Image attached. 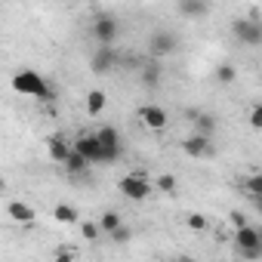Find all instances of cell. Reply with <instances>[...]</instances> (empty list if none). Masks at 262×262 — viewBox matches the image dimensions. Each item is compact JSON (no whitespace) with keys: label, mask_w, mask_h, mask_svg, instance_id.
Masks as SVG:
<instances>
[{"label":"cell","mask_w":262,"mask_h":262,"mask_svg":"<svg viewBox=\"0 0 262 262\" xmlns=\"http://www.w3.org/2000/svg\"><path fill=\"white\" fill-rule=\"evenodd\" d=\"M13 90L22 93V96H31V99H50V96H53V86L43 80V74H37V71H31V68L13 74Z\"/></svg>","instance_id":"cell-1"},{"label":"cell","mask_w":262,"mask_h":262,"mask_svg":"<svg viewBox=\"0 0 262 262\" xmlns=\"http://www.w3.org/2000/svg\"><path fill=\"white\" fill-rule=\"evenodd\" d=\"M117 188H120V194L129 198V201H148L151 191H155V185H151L148 176H142V173H126V176L117 182Z\"/></svg>","instance_id":"cell-2"},{"label":"cell","mask_w":262,"mask_h":262,"mask_svg":"<svg viewBox=\"0 0 262 262\" xmlns=\"http://www.w3.org/2000/svg\"><path fill=\"white\" fill-rule=\"evenodd\" d=\"M234 244H237V253H241L244 259H262V256H259L262 234H259L256 228H250V225L237 228V234H234Z\"/></svg>","instance_id":"cell-3"},{"label":"cell","mask_w":262,"mask_h":262,"mask_svg":"<svg viewBox=\"0 0 262 262\" xmlns=\"http://www.w3.org/2000/svg\"><path fill=\"white\" fill-rule=\"evenodd\" d=\"M96 139H99V145H102L105 164H114V161L120 158V148H123L117 129H114V126H99V129H96Z\"/></svg>","instance_id":"cell-4"},{"label":"cell","mask_w":262,"mask_h":262,"mask_svg":"<svg viewBox=\"0 0 262 262\" xmlns=\"http://www.w3.org/2000/svg\"><path fill=\"white\" fill-rule=\"evenodd\" d=\"M74 151L93 167V164H105V155H102V145H99V139H96V133H90V136H77L74 142Z\"/></svg>","instance_id":"cell-5"},{"label":"cell","mask_w":262,"mask_h":262,"mask_svg":"<svg viewBox=\"0 0 262 262\" xmlns=\"http://www.w3.org/2000/svg\"><path fill=\"white\" fill-rule=\"evenodd\" d=\"M234 37L247 47H262V22H256V19L234 22Z\"/></svg>","instance_id":"cell-6"},{"label":"cell","mask_w":262,"mask_h":262,"mask_svg":"<svg viewBox=\"0 0 262 262\" xmlns=\"http://www.w3.org/2000/svg\"><path fill=\"white\" fill-rule=\"evenodd\" d=\"M93 34H96L99 47H111V40L117 37V22L111 16H99L96 25H93Z\"/></svg>","instance_id":"cell-7"},{"label":"cell","mask_w":262,"mask_h":262,"mask_svg":"<svg viewBox=\"0 0 262 262\" xmlns=\"http://www.w3.org/2000/svg\"><path fill=\"white\" fill-rule=\"evenodd\" d=\"M148 50H151V56H170L176 50V34L173 31H155L148 40Z\"/></svg>","instance_id":"cell-8"},{"label":"cell","mask_w":262,"mask_h":262,"mask_svg":"<svg viewBox=\"0 0 262 262\" xmlns=\"http://www.w3.org/2000/svg\"><path fill=\"white\" fill-rule=\"evenodd\" d=\"M139 117H142V123L151 126V129H164V126H167V111H164L161 105H142V108H139Z\"/></svg>","instance_id":"cell-9"},{"label":"cell","mask_w":262,"mask_h":262,"mask_svg":"<svg viewBox=\"0 0 262 262\" xmlns=\"http://www.w3.org/2000/svg\"><path fill=\"white\" fill-rule=\"evenodd\" d=\"M47 148H50V158L56 164H68V158L74 155V145H68L65 136H50L47 139Z\"/></svg>","instance_id":"cell-10"},{"label":"cell","mask_w":262,"mask_h":262,"mask_svg":"<svg viewBox=\"0 0 262 262\" xmlns=\"http://www.w3.org/2000/svg\"><path fill=\"white\" fill-rule=\"evenodd\" d=\"M182 148H185V155H188V158H210V155H213L210 139H207V136H201V133L188 136V139L182 142Z\"/></svg>","instance_id":"cell-11"},{"label":"cell","mask_w":262,"mask_h":262,"mask_svg":"<svg viewBox=\"0 0 262 262\" xmlns=\"http://www.w3.org/2000/svg\"><path fill=\"white\" fill-rule=\"evenodd\" d=\"M7 213H10L16 222H22V225H31V222H34V210H31L28 204H22V201H13V204L7 207Z\"/></svg>","instance_id":"cell-12"},{"label":"cell","mask_w":262,"mask_h":262,"mask_svg":"<svg viewBox=\"0 0 262 262\" xmlns=\"http://www.w3.org/2000/svg\"><path fill=\"white\" fill-rule=\"evenodd\" d=\"M111 65H114V50H111V47H99V53L93 56V71L105 74Z\"/></svg>","instance_id":"cell-13"},{"label":"cell","mask_w":262,"mask_h":262,"mask_svg":"<svg viewBox=\"0 0 262 262\" xmlns=\"http://www.w3.org/2000/svg\"><path fill=\"white\" fill-rule=\"evenodd\" d=\"M120 225H123V219H120L114 210H108V213H102V216H99V228H102V231H108V234H111V231H117Z\"/></svg>","instance_id":"cell-14"},{"label":"cell","mask_w":262,"mask_h":262,"mask_svg":"<svg viewBox=\"0 0 262 262\" xmlns=\"http://www.w3.org/2000/svg\"><path fill=\"white\" fill-rule=\"evenodd\" d=\"M244 191L250 194V201H259V198H262V173H253V176H247V182H244Z\"/></svg>","instance_id":"cell-15"},{"label":"cell","mask_w":262,"mask_h":262,"mask_svg":"<svg viewBox=\"0 0 262 262\" xmlns=\"http://www.w3.org/2000/svg\"><path fill=\"white\" fill-rule=\"evenodd\" d=\"M102 108H105V93H102V90H93V93L86 96V114H93V117H96Z\"/></svg>","instance_id":"cell-16"},{"label":"cell","mask_w":262,"mask_h":262,"mask_svg":"<svg viewBox=\"0 0 262 262\" xmlns=\"http://www.w3.org/2000/svg\"><path fill=\"white\" fill-rule=\"evenodd\" d=\"M53 216H56V222H65V225H74V222L80 219V216H77V210H74V207H68V204H59Z\"/></svg>","instance_id":"cell-17"},{"label":"cell","mask_w":262,"mask_h":262,"mask_svg":"<svg viewBox=\"0 0 262 262\" xmlns=\"http://www.w3.org/2000/svg\"><path fill=\"white\" fill-rule=\"evenodd\" d=\"M194 126H198V133H201V136H210L216 123H213L210 114H198V117H194Z\"/></svg>","instance_id":"cell-18"},{"label":"cell","mask_w":262,"mask_h":262,"mask_svg":"<svg viewBox=\"0 0 262 262\" xmlns=\"http://www.w3.org/2000/svg\"><path fill=\"white\" fill-rule=\"evenodd\" d=\"M210 7L207 4H179V13H185V16H204Z\"/></svg>","instance_id":"cell-19"},{"label":"cell","mask_w":262,"mask_h":262,"mask_svg":"<svg viewBox=\"0 0 262 262\" xmlns=\"http://www.w3.org/2000/svg\"><path fill=\"white\" fill-rule=\"evenodd\" d=\"M65 167H68L71 173H83V170H90V164H86V161H83V158H80L77 151H74V155L68 158V164H65Z\"/></svg>","instance_id":"cell-20"},{"label":"cell","mask_w":262,"mask_h":262,"mask_svg":"<svg viewBox=\"0 0 262 262\" xmlns=\"http://www.w3.org/2000/svg\"><path fill=\"white\" fill-rule=\"evenodd\" d=\"M99 231H102V228H99V222H80V234H83L86 241H96V237H99Z\"/></svg>","instance_id":"cell-21"},{"label":"cell","mask_w":262,"mask_h":262,"mask_svg":"<svg viewBox=\"0 0 262 262\" xmlns=\"http://www.w3.org/2000/svg\"><path fill=\"white\" fill-rule=\"evenodd\" d=\"M247 123H250L253 129H262V105H253V108H250V114H247Z\"/></svg>","instance_id":"cell-22"},{"label":"cell","mask_w":262,"mask_h":262,"mask_svg":"<svg viewBox=\"0 0 262 262\" xmlns=\"http://www.w3.org/2000/svg\"><path fill=\"white\" fill-rule=\"evenodd\" d=\"M216 74H219V80H225V83H231V80H234V68H231V65H219V71H216Z\"/></svg>","instance_id":"cell-23"},{"label":"cell","mask_w":262,"mask_h":262,"mask_svg":"<svg viewBox=\"0 0 262 262\" xmlns=\"http://www.w3.org/2000/svg\"><path fill=\"white\" fill-rule=\"evenodd\" d=\"M158 188H161V191H176V179H173V176H161V179H158Z\"/></svg>","instance_id":"cell-24"},{"label":"cell","mask_w":262,"mask_h":262,"mask_svg":"<svg viewBox=\"0 0 262 262\" xmlns=\"http://www.w3.org/2000/svg\"><path fill=\"white\" fill-rule=\"evenodd\" d=\"M111 241H114V244H126V241H129V228L120 225L117 231H111Z\"/></svg>","instance_id":"cell-25"},{"label":"cell","mask_w":262,"mask_h":262,"mask_svg":"<svg viewBox=\"0 0 262 262\" xmlns=\"http://www.w3.org/2000/svg\"><path fill=\"white\" fill-rule=\"evenodd\" d=\"M188 228H194V231H204V228H207V219L198 213V216H191V219H188Z\"/></svg>","instance_id":"cell-26"},{"label":"cell","mask_w":262,"mask_h":262,"mask_svg":"<svg viewBox=\"0 0 262 262\" xmlns=\"http://www.w3.org/2000/svg\"><path fill=\"white\" fill-rule=\"evenodd\" d=\"M56 262H74V253L71 250H59L56 253Z\"/></svg>","instance_id":"cell-27"},{"label":"cell","mask_w":262,"mask_h":262,"mask_svg":"<svg viewBox=\"0 0 262 262\" xmlns=\"http://www.w3.org/2000/svg\"><path fill=\"white\" fill-rule=\"evenodd\" d=\"M253 204H256V213L262 216V198H259V201H253Z\"/></svg>","instance_id":"cell-28"},{"label":"cell","mask_w":262,"mask_h":262,"mask_svg":"<svg viewBox=\"0 0 262 262\" xmlns=\"http://www.w3.org/2000/svg\"><path fill=\"white\" fill-rule=\"evenodd\" d=\"M259 256H262V247H259Z\"/></svg>","instance_id":"cell-29"},{"label":"cell","mask_w":262,"mask_h":262,"mask_svg":"<svg viewBox=\"0 0 262 262\" xmlns=\"http://www.w3.org/2000/svg\"><path fill=\"white\" fill-rule=\"evenodd\" d=\"M182 262H191V259H182Z\"/></svg>","instance_id":"cell-30"}]
</instances>
